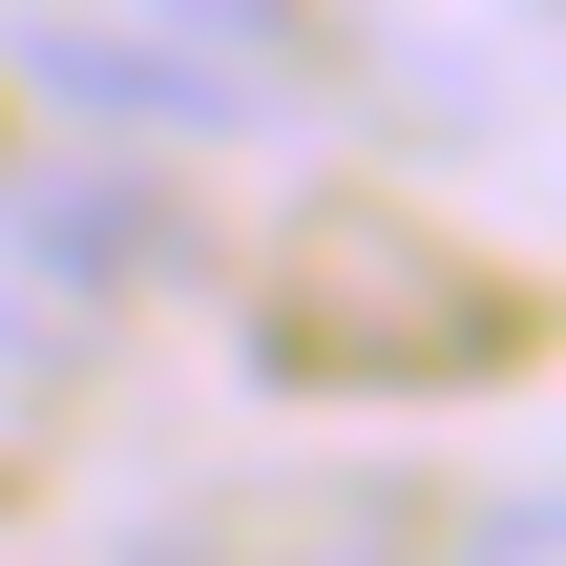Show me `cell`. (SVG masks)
Listing matches in <instances>:
<instances>
[{
    "label": "cell",
    "instance_id": "1",
    "mask_svg": "<svg viewBox=\"0 0 566 566\" xmlns=\"http://www.w3.org/2000/svg\"><path fill=\"white\" fill-rule=\"evenodd\" d=\"M0 63H42L63 105H105V126H273V63H231V42H168V21H105V0H42Z\"/></svg>",
    "mask_w": 566,
    "mask_h": 566
},
{
    "label": "cell",
    "instance_id": "2",
    "mask_svg": "<svg viewBox=\"0 0 566 566\" xmlns=\"http://www.w3.org/2000/svg\"><path fill=\"white\" fill-rule=\"evenodd\" d=\"M105 21H168V42H231V63L294 42V0H105Z\"/></svg>",
    "mask_w": 566,
    "mask_h": 566
},
{
    "label": "cell",
    "instance_id": "3",
    "mask_svg": "<svg viewBox=\"0 0 566 566\" xmlns=\"http://www.w3.org/2000/svg\"><path fill=\"white\" fill-rule=\"evenodd\" d=\"M462 566H546V483H504V504L462 525Z\"/></svg>",
    "mask_w": 566,
    "mask_h": 566
},
{
    "label": "cell",
    "instance_id": "4",
    "mask_svg": "<svg viewBox=\"0 0 566 566\" xmlns=\"http://www.w3.org/2000/svg\"><path fill=\"white\" fill-rule=\"evenodd\" d=\"M126 566H336V546H126Z\"/></svg>",
    "mask_w": 566,
    "mask_h": 566
}]
</instances>
